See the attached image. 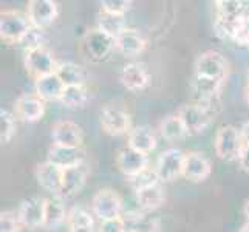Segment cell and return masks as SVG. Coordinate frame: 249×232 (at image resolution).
<instances>
[{
  "instance_id": "6da1fadb",
  "label": "cell",
  "mask_w": 249,
  "mask_h": 232,
  "mask_svg": "<svg viewBox=\"0 0 249 232\" xmlns=\"http://www.w3.org/2000/svg\"><path fill=\"white\" fill-rule=\"evenodd\" d=\"M31 28L27 13L17 10H2L0 13V37L8 45H16L23 40Z\"/></svg>"
},
{
  "instance_id": "7a4b0ae2",
  "label": "cell",
  "mask_w": 249,
  "mask_h": 232,
  "mask_svg": "<svg viewBox=\"0 0 249 232\" xmlns=\"http://www.w3.org/2000/svg\"><path fill=\"white\" fill-rule=\"evenodd\" d=\"M93 215L102 221L121 218L124 215V203L121 195L113 189H101L91 198Z\"/></svg>"
},
{
  "instance_id": "3957f363",
  "label": "cell",
  "mask_w": 249,
  "mask_h": 232,
  "mask_svg": "<svg viewBox=\"0 0 249 232\" xmlns=\"http://www.w3.org/2000/svg\"><path fill=\"white\" fill-rule=\"evenodd\" d=\"M213 145H215V153L220 160H238V155L243 149V140L240 128H237L235 125H221L215 133Z\"/></svg>"
},
{
  "instance_id": "277c9868",
  "label": "cell",
  "mask_w": 249,
  "mask_h": 232,
  "mask_svg": "<svg viewBox=\"0 0 249 232\" xmlns=\"http://www.w3.org/2000/svg\"><path fill=\"white\" fill-rule=\"evenodd\" d=\"M228 73H229V64L226 61V57L215 50L204 51L194 62V74L196 76L226 81Z\"/></svg>"
},
{
  "instance_id": "5b68a950",
  "label": "cell",
  "mask_w": 249,
  "mask_h": 232,
  "mask_svg": "<svg viewBox=\"0 0 249 232\" xmlns=\"http://www.w3.org/2000/svg\"><path fill=\"white\" fill-rule=\"evenodd\" d=\"M116 50V39L107 36L98 28L89 30L82 37V51L90 61L101 62L110 56V53Z\"/></svg>"
},
{
  "instance_id": "8992f818",
  "label": "cell",
  "mask_w": 249,
  "mask_h": 232,
  "mask_svg": "<svg viewBox=\"0 0 249 232\" xmlns=\"http://www.w3.org/2000/svg\"><path fill=\"white\" fill-rule=\"evenodd\" d=\"M25 70L33 77L34 81L40 79V77L53 74L57 70V62L53 56V53L48 48H37L31 51H25L23 56Z\"/></svg>"
},
{
  "instance_id": "52a82bcc",
  "label": "cell",
  "mask_w": 249,
  "mask_h": 232,
  "mask_svg": "<svg viewBox=\"0 0 249 232\" xmlns=\"http://www.w3.org/2000/svg\"><path fill=\"white\" fill-rule=\"evenodd\" d=\"M177 115L183 121L187 135H198L206 130L212 121V108L201 104H184L178 108Z\"/></svg>"
},
{
  "instance_id": "ba28073f",
  "label": "cell",
  "mask_w": 249,
  "mask_h": 232,
  "mask_svg": "<svg viewBox=\"0 0 249 232\" xmlns=\"http://www.w3.org/2000/svg\"><path fill=\"white\" fill-rule=\"evenodd\" d=\"M99 124L107 135L121 136L130 133L132 130V118L127 111L118 106H106L101 110Z\"/></svg>"
},
{
  "instance_id": "9c48e42d",
  "label": "cell",
  "mask_w": 249,
  "mask_h": 232,
  "mask_svg": "<svg viewBox=\"0 0 249 232\" xmlns=\"http://www.w3.org/2000/svg\"><path fill=\"white\" fill-rule=\"evenodd\" d=\"M184 160L186 153L178 147H170L162 152L155 166L160 181H172L178 177H183Z\"/></svg>"
},
{
  "instance_id": "30bf717a",
  "label": "cell",
  "mask_w": 249,
  "mask_h": 232,
  "mask_svg": "<svg viewBox=\"0 0 249 232\" xmlns=\"http://www.w3.org/2000/svg\"><path fill=\"white\" fill-rule=\"evenodd\" d=\"M27 16L31 27L45 30L59 16V5L53 0H30L27 5Z\"/></svg>"
},
{
  "instance_id": "8fae6325",
  "label": "cell",
  "mask_w": 249,
  "mask_h": 232,
  "mask_svg": "<svg viewBox=\"0 0 249 232\" xmlns=\"http://www.w3.org/2000/svg\"><path fill=\"white\" fill-rule=\"evenodd\" d=\"M45 201L47 198H40V196H30V198L23 200L17 211V217H19L23 228L28 229H39L44 228L45 223Z\"/></svg>"
},
{
  "instance_id": "7c38bea8",
  "label": "cell",
  "mask_w": 249,
  "mask_h": 232,
  "mask_svg": "<svg viewBox=\"0 0 249 232\" xmlns=\"http://www.w3.org/2000/svg\"><path fill=\"white\" fill-rule=\"evenodd\" d=\"M51 140L53 145L81 149L84 144V132L81 125L73 121H57L51 127Z\"/></svg>"
},
{
  "instance_id": "4fadbf2b",
  "label": "cell",
  "mask_w": 249,
  "mask_h": 232,
  "mask_svg": "<svg viewBox=\"0 0 249 232\" xmlns=\"http://www.w3.org/2000/svg\"><path fill=\"white\" fill-rule=\"evenodd\" d=\"M16 116L25 123H37L45 115V101L37 93H23L16 99Z\"/></svg>"
},
{
  "instance_id": "5bb4252c",
  "label": "cell",
  "mask_w": 249,
  "mask_h": 232,
  "mask_svg": "<svg viewBox=\"0 0 249 232\" xmlns=\"http://www.w3.org/2000/svg\"><path fill=\"white\" fill-rule=\"evenodd\" d=\"M212 172V164L209 158L203 152L191 150L186 153L183 177L192 183H201L208 179Z\"/></svg>"
},
{
  "instance_id": "9a60e30c",
  "label": "cell",
  "mask_w": 249,
  "mask_h": 232,
  "mask_svg": "<svg viewBox=\"0 0 249 232\" xmlns=\"http://www.w3.org/2000/svg\"><path fill=\"white\" fill-rule=\"evenodd\" d=\"M47 161L59 169H71L85 164V150L73 147H61V145H51L48 149Z\"/></svg>"
},
{
  "instance_id": "2e32d148",
  "label": "cell",
  "mask_w": 249,
  "mask_h": 232,
  "mask_svg": "<svg viewBox=\"0 0 249 232\" xmlns=\"http://www.w3.org/2000/svg\"><path fill=\"white\" fill-rule=\"evenodd\" d=\"M116 166L125 178H130L149 167V158L147 155H142L130 147H124L116 155Z\"/></svg>"
},
{
  "instance_id": "e0dca14e",
  "label": "cell",
  "mask_w": 249,
  "mask_h": 232,
  "mask_svg": "<svg viewBox=\"0 0 249 232\" xmlns=\"http://www.w3.org/2000/svg\"><path fill=\"white\" fill-rule=\"evenodd\" d=\"M87 177H89V167L85 164L71 167V169H65L62 174V186H61L59 198L67 200V198H73L74 195H78L84 189L85 183H87Z\"/></svg>"
},
{
  "instance_id": "ac0fdd59",
  "label": "cell",
  "mask_w": 249,
  "mask_h": 232,
  "mask_svg": "<svg viewBox=\"0 0 249 232\" xmlns=\"http://www.w3.org/2000/svg\"><path fill=\"white\" fill-rule=\"evenodd\" d=\"M121 84L130 91H141L149 85L150 74L147 67L141 62H130L123 67L121 74H119Z\"/></svg>"
},
{
  "instance_id": "d6986e66",
  "label": "cell",
  "mask_w": 249,
  "mask_h": 232,
  "mask_svg": "<svg viewBox=\"0 0 249 232\" xmlns=\"http://www.w3.org/2000/svg\"><path fill=\"white\" fill-rule=\"evenodd\" d=\"M223 84H225V81L211 79V77H203V76L194 74L192 81H191V89L196 96V99H198V104L211 107L212 101L218 96Z\"/></svg>"
},
{
  "instance_id": "ffe728a7",
  "label": "cell",
  "mask_w": 249,
  "mask_h": 232,
  "mask_svg": "<svg viewBox=\"0 0 249 232\" xmlns=\"http://www.w3.org/2000/svg\"><path fill=\"white\" fill-rule=\"evenodd\" d=\"M62 174L64 170L53 166L51 162L45 161L37 164L34 175H36L37 183L42 189H45L47 192L53 194L54 196H59L61 194V186H62Z\"/></svg>"
},
{
  "instance_id": "44dd1931",
  "label": "cell",
  "mask_w": 249,
  "mask_h": 232,
  "mask_svg": "<svg viewBox=\"0 0 249 232\" xmlns=\"http://www.w3.org/2000/svg\"><path fill=\"white\" fill-rule=\"evenodd\" d=\"M147 47V40L144 39L142 34L138 30L125 28L116 37V50L125 57L140 56Z\"/></svg>"
},
{
  "instance_id": "7402d4cb",
  "label": "cell",
  "mask_w": 249,
  "mask_h": 232,
  "mask_svg": "<svg viewBox=\"0 0 249 232\" xmlns=\"http://www.w3.org/2000/svg\"><path fill=\"white\" fill-rule=\"evenodd\" d=\"M68 232H96L94 215L84 206H73L67 214Z\"/></svg>"
},
{
  "instance_id": "603a6c76",
  "label": "cell",
  "mask_w": 249,
  "mask_h": 232,
  "mask_svg": "<svg viewBox=\"0 0 249 232\" xmlns=\"http://www.w3.org/2000/svg\"><path fill=\"white\" fill-rule=\"evenodd\" d=\"M127 147H130L142 155H149L157 147V136L145 125L135 127L127 136Z\"/></svg>"
},
{
  "instance_id": "cb8c5ba5",
  "label": "cell",
  "mask_w": 249,
  "mask_h": 232,
  "mask_svg": "<svg viewBox=\"0 0 249 232\" xmlns=\"http://www.w3.org/2000/svg\"><path fill=\"white\" fill-rule=\"evenodd\" d=\"M125 232H158L160 221L158 218L149 217L147 214L138 211H128L123 215Z\"/></svg>"
},
{
  "instance_id": "d4e9b609",
  "label": "cell",
  "mask_w": 249,
  "mask_h": 232,
  "mask_svg": "<svg viewBox=\"0 0 249 232\" xmlns=\"http://www.w3.org/2000/svg\"><path fill=\"white\" fill-rule=\"evenodd\" d=\"M65 90V84L61 81L56 73L40 77V79L34 81V93H37L39 96L47 101H59Z\"/></svg>"
},
{
  "instance_id": "484cf974",
  "label": "cell",
  "mask_w": 249,
  "mask_h": 232,
  "mask_svg": "<svg viewBox=\"0 0 249 232\" xmlns=\"http://www.w3.org/2000/svg\"><path fill=\"white\" fill-rule=\"evenodd\" d=\"M135 195H136V201H138L141 208L145 211H157L166 201L164 189L161 187L160 183L144 187L141 191L135 192Z\"/></svg>"
},
{
  "instance_id": "4316f807",
  "label": "cell",
  "mask_w": 249,
  "mask_h": 232,
  "mask_svg": "<svg viewBox=\"0 0 249 232\" xmlns=\"http://www.w3.org/2000/svg\"><path fill=\"white\" fill-rule=\"evenodd\" d=\"M217 8V17L226 19L231 22L242 20L249 17L248 6L245 2H238V0H218L215 2Z\"/></svg>"
},
{
  "instance_id": "83f0119b",
  "label": "cell",
  "mask_w": 249,
  "mask_h": 232,
  "mask_svg": "<svg viewBox=\"0 0 249 232\" xmlns=\"http://www.w3.org/2000/svg\"><path fill=\"white\" fill-rule=\"evenodd\" d=\"M67 214L65 206L59 196H53V198H47L45 201V229H54L61 226L64 221H67Z\"/></svg>"
},
{
  "instance_id": "f1b7e54d",
  "label": "cell",
  "mask_w": 249,
  "mask_h": 232,
  "mask_svg": "<svg viewBox=\"0 0 249 232\" xmlns=\"http://www.w3.org/2000/svg\"><path fill=\"white\" fill-rule=\"evenodd\" d=\"M56 74L61 77V81L65 84V87L71 85H85L87 82V73L85 70L74 62H61L57 65Z\"/></svg>"
},
{
  "instance_id": "f546056e",
  "label": "cell",
  "mask_w": 249,
  "mask_h": 232,
  "mask_svg": "<svg viewBox=\"0 0 249 232\" xmlns=\"http://www.w3.org/2000/svg\"><path fill=\"white\" fill-rule=\"evenodd\" d=\"M90 99V91L87 85H71L65 87L59 102L67 108H82Z\"/></svg>"
},
{
  "instance_id": "4dcf8cb0",
  "label": "cell",
  "mask_w": 249,
  "mask_h": 232,
  "mask_svg": "<svg viewBox=\"0 0 249 232\" xmlns=\"http://www.w3.org/2000/svg\"><path fill=\"white\" fill-rule=\"evenodd\" d=\"M96 28L101 30L102 33H106L107 36L116 39L127 27H125L124 17L101 11L98 14V19H96Z\"/></svg>"
},
{
  "instance_id": "1f68e13d",
  "label": "cell",
  "mask_w": 249,
  "mask_h": 232,
  "mask_svg": "<svg viewBox=\"0 0 249 232\" xmlns=\"http://www.w3.org/2000/svg\"><path fill=\"white\" fill-rule=\"evenodd\" d=\"M160 133L167 141H179L187 135L186 127L177 113L162 119L160 124Z\"/></svg>"
},
{
  "instance_id": "d6a6232c",
  "label": "cell",
  "mask_w": 249,
  "mask_h": 232,
  "mask_svg": "<svg viewBox=\"0 0 249 232\" xmlns=\"http://www.w3.org/2000/svg\"><path fill=\"white\" fill-rule=\"evenodd\" d=\"M127 181H128V186H130L135 192H138V191H141V189H144V187H149V186H153V184L160 183V177H158L155 169L147 167L145 170H142L141 174L127 178Z\"/></svg>"
},
{
  "instance_id": "836d02e7",
  "label": "cell",
  "mask_w": 249,
  "mask_h": 232,
  "mask_svg": "<svg viewBox=\"0 0 249 232\" xmlns=\"http://www.w3.org/2000/svg\"><path fill=\"white\" fill-rule=\"evenodd\" d=\"M16 116L8 110H0V141L8 144L16 135Z\"/></svg>"
},
{
  "instance_id": "e575fe53",
  "label": "cell",
  "mask_w": 249,
  "mask_h": 232,
  "mask_svg": "<svg viewBox=\"0 0 249 232\" xmlns=\"http://www.w3.org/2000/svg\"><path fill=\"white\" fill-rule=\"evenodd\" d=\"M20 45H22V48L25 51L44 48L45 47V33H44V30L31 27L30 31L27 33V36H25L23 40L20 42Z\"/></svg>"
},
{
  "instance_id": "d590c367",
  "label": "cell",
  "mask_w": 249,
  "mask_h": 232,
  "mask_svg": "<svg viewBox=\"0 0 249 232\" xmlns=\"http://www.w3.org/2000/svg\"><path fill=\"white\" fill-rule=\"evenodd\" d=\"M130 8H132V0H102L101 2V11L121 16V17H124Z\"/></svg>"
},
{
  "instance_id": "8d00e7d4",
  "label": "cell",
  "mask_w": 249,
  "mask_h": 232,
  "mask_svg": "<svg viewBox=\"0 0 249 232\" xmlns=\"http://www.w3.org/2000/svg\"><path fill=\"white\" fill-rule=\"evenodd\" d=\"M22 228L17 214L11 211H3L0 214V232H20Z\"/></svg>"
},
{
  "instance_id": "74e56055",
  "label": "cell",
  "mask_w": 249,
  "mask_h": 232,
  "mask_svg": "<svg viewBox=\"0 0 249 232\" xmlns=\"http://www.w3.org/2000/svg\"><path fill=\"white\" fill-rule=\"evenodd\" d=\"M99 232H125L123 217L110 221H102L99 226Z\"/></svg>"
},
{
  "instance_id": "f35d334b",
  "label": "cell",
  "mask_w": 249,
  "mask_h": 232,
  "mask_svg": "<svg viewBox=\"0 0 249 232\" xmlns=\"http://www.w3.org/2000/svg\"><path fill=\"white\" fill-rule=\"evenodd\" d=\"M238 164L242 167V170L249 172V144H245L242 152L238 155Z\"/></svg>"
},
{
  "instance_id": "ab89813d",
  "label": "cell",
  "mask_w": 249,
  "mask_h": 232,
  "mask_svg": "<svg viewBox=\"0 0 249 232\" xmlns=\"http://www.w3.org/2000/svg\"><path fill=\"white\" fill-rule=\"evenodd\" d=\"M240 133H242L243 145L245 144H249V121H246L242 127H240Z\"/></svg>"
},
{
  "instance_id": "60d3db41",
  "label": "cell",
  "mask_w": 249,
  "mask_h": 232,
  "mask_svg": "<svg viewBox=\"0 0 249 232\" xmlns=\"http://www.w3.org/2000/svg\"><path fill=\"white\" fill-rule=\"evenodd\" d=\"M243 215L246 217V221L249 223V198L246 200V203L243 206Z\"/></svg>"
},
{
  "instance_id": "b9f144b4",
  "label": "cell",
  "mask_w": 249,
  "mask_h": 232,
  "mask_svg": "<svg viewBox=\"0 0 249 232\" xmlns=\"http://www.w3.org/2000/svg\"><path fill=\"white\" fill-rule=\"evenodd\" d=\"M245 101H246V104L249 106V84L246 85V89H245Z\"/></svg>"
},
{
  "instance_id": "7bdbcfd3",
  "label": "cell",
  "mask_w": 249,
  "mask_h": 232,
  "mask_svg": "<svg viewBox=\"0 0 249 232\" xmlns=\"http://www.w3.org/2000/svg\"><path fill=\"white\" fill-rule=\"evenodd\" d=\"M240 232H249V223H248V221L243 225V228L240 229Z\"/></svg>"
},
{
  "instance_id": "ee69618b",
  "label": "cell",
  "mask_w": 249,
  "mask_h": 232,
  "mask_svg": "<svg viewBox=\"0 0 249 232\" xmlns=\"http://www.w3.org/2000/svg\"><path fill=\"white\" fill-rule=\"evenodd\" d=\"M246 79H248V84H249V67H248V70H246Z\"/></svg>"
}]
</instances>
